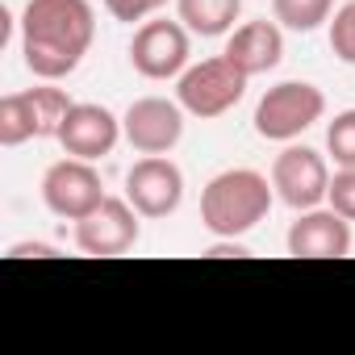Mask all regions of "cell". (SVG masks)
<instances>
[{"label":"cell","instance_id":"obj_15","mask_svg":"<svg viewBox=\"0 0 355 355\" xmlns=\"http://www.w3.org/2000/svg\"><path fill=\"white\" fill-rule=\"evenodd\" d=\"M30 138H42L34 101H30L26 92L0 96V146H21V142H30Z\"/></svg>","mask_w":355,"mask_h":355},{"label":"cell","instance_id":"obj_2","mask_svg":"<svg viewBox=\"0 0 355 355\" xmlns=\"http://www.w3.org/2000/svg\"><path fill=\"white\" fill-rule=\"evenodd\" d=\"M272 197L276 189L268 184V175L251 167H230L214 175L201 193V226L218 239H243L247 230H255L268 218Z\"/></svg>","mask_w":355,"mask_h":355},{"label":"cell","instance_id":"obj_9","mask_svg":"<svg viewBox=\"0 0 355 355\" xmlns=\"http://www.w3.org/2000/svg\"><path fill=\"white\" fill-rule=\"evenodd\" d=\"M121 134L138 155H167L184 138V105L167 96H142L125 109Z\"/></svg>","mask_w":355,"mask_h":355},{"label":"cell","instance_id":"obj_8","mask_svg":"<svg viewBox=\"0 0 355 355\" xmlns=\"http://www.w3.org/2000/svg\"><path fill=\"white\" fill-rule=\"evenodd\" d=\"M125 201L142 218H167L184 201V171L163 155H146L125 171Z\"/></svg>","mask_w":355,"mask_h":355},{"label":"cell","instance_id":"obj_5","mask_svg":"<svg viewBox=\"0 0 355 355\" xmlns=\"http://www.w3.org/2000/svg\"><path fill=\"white\" fill-rule=\"evenodd\" d=\"M42 201L55 218H67V222L88 218L105 201L101 171L92 167V159H76V155L51 163L46 175H42Z\"/></svg>","mask_w":355,"mask_h":355},{"label":"cell","instance_id":"obj_14","mask_svg":"<svg viewBox=\"0 0 355 355\" xmlns=\"http://www.w3.org/2000/svg\"><path fill=\"white\" fill-rule=\"evenodd\" d=\"M175 9H180V21L189 26V34L222 38L239 21L243 0H175Z\"/></svg>","mask_w":355,"mask_h":355},{"label":"cell","instance_id":"obj_23","mask_svg":"<svg viewBox=\"0 0 355 355\" xmlns=\"http://www.w3.org/2000/svg\"><path fill=\"white\" fill-rule=\"evenodd\" d=\"M226 255H247V247L239 239H222V243L209 247V259H226Z\"/></svg>","mask_w":355,"mask_h":355},{"label":"cell","instance_id":"obj_1","mask_svg":"<svg viewBox=\"0 0 355 355\" xmlns=\"http://www.w3.org/2000/svg\"><path fill=\"white\" fill-rule=\"evenodd\" d=\"M96 38L88 0H30L21 9V55L38 80L71 76Z\"/></svg>","mask_w":355,"mask_h":355},{"label":"cell","instance_id":"obj_21","mask_svg":"<svg viewBox=\"0 0 355 355\" xmlns=\"http://www.w3.org/2000/svg\"><path fill=\"white\" fill-rule=\"evenodd\" d=\"M163 5H167V0H105L109 17H113V21H125V26H134V21H142V17L159 13Z\"/></svg>","mask_w":355,"mask_h":355},{"label":"cell","instance_id":"obj_11","mask_svg":"<svg viewBox=\"0 0 355 355\" xmlns=\"http://www.w3.org/2000/svg\"><path fill=\"white\" fill-rule=\"evenodd\" d=\"M351 247V222L338 209H301L288 226V255L297 259H343Z\"/></svg>","mask_w":355,"mask_h":355},{"label":"cell","instance_id":"obj_3","mask_svg":"<svg viewBox=\"0 0 355 355\" xmlns=\"http://www.w3.org/2000/svg\"><path fill=\"white\" fill-rule=\"evenodd\" d=\"M326 113V96L318 84L305 80H284L276 88H268L255 105V134L268 142H293L297 134H305L313 121H322Z\"/></svg>","mask_w":355,"mask_h":355},{"label":"cell","instance_id":"obj_22","mask_svg":"<svg viewBox=\"0 0 355 355\" xmlns=\"http://www.w3.org/2000/svg\"><path fill=\"white\" fill-rule=\"evenodd\" d=\"M51 255H55L51 243H17V247H9V259H51Z\"/></svg>","mask_w":355,"mask_h":355},{"label":"cell","instance_id":"obj_18","mask_svg":"<svg viewBox=\"0 0 355 355\" xmlns=\"http://www.w3.org/2000/svg\"><path fill=\"white\" fill-rule=\"evenodd\" d=\"M326 150L338 167H355V109H343L326 125Z\"/></svg>","mask_w":355,"mask_h":355},{"label":"cell","instance_id":"obj_13","mask_svg":"<svg viewBox=\"0 0 355 355\" xmlns=\"http://www.w3.org/2000/svg\"><path fill=\"white\" fill-rule=\"evenodd\" d=\"M222 55H226L239 71L263 76V71H272V67L284 59V34H280L276 21H247V26H239V30L230 34V42H226Z\"/></svg>","mask_w":355,"mask_h":355},{"label":"cell","instance_id":"obj_4","mask_svg":"<svg viewBox=\"0 0 355 355\" xmlns=\"http://www.w3.org/2000/svg\"><path fill=\"white\" fill-rule=\"evenodd\" d=\"M247 80H251V76L239 71L226 55H218V59H201V63L184 67L180 84H175V101L184 105V113L209 121V117L230 113V109L243 101Z\"/></svg>","mask_w":355,"mask_h":355},{"label":"cell","instance_id":"obj_20","mask_svg":"<svg viewBox=\"0 0 355 355\" xmlns=\"http://www.w3.org/2000/svg\"><path fill=\"white\" fill-rule=\"evenodd\" d=\"M330 209H338L347 222H355V167H338L330 175V193H326Z\"/></svg>","mask_w":355,"mask_h":355},{"label":"cell","instance_id":"obj_10","mask_svg":"<svg viewBox=\"0 0 355 355\" xmlns=\"http://www.w3.org/2000/svg\"><path fill=\"white\" fill-rule=\"evenodd\" d=\"M138 209L125 197H105L88 218L76 222V247L84 255H125L138 243Z\"/></svg>","mask_w":355,"mask_h":355},{"label":"cell","instance_id":"obj_17","mask_svg":"<svg viewBox=\"0 0 355 355\" xmlns=\"http://www.w3.org/2000/svg\"><path fill=\"white\" fill-rule=\"evenodd\" d=\"M272 13L284 30L309 34L322 21H330V0H272Z\"/></svg>","mask_w":355,"mask_h":355},{"label":"cell","instance_id":"obj_6","mask_svg":"<svg viewBox=\"0 0 355 355\" xmlns=\"http://www.w3.org/2000/svg\"><path fill=\"white\" fill-rule=\"evenodd\" d=\"M272 189L288 209H318L330 193V167L313 146H284L272 163Z\"/></svg>","mask_w":355,"mask_h":355},{"label":"cell","instance_id":"obj_7","mask_svg":"<svg viewBox=\"0 0 355 355\" xmlns=\"http://www.w3.org/2000/svg\"><path fill=\"white\" fill-rule=\"evenodd\" d=\"M130 63L146 80H171L189 67V26L184 21H142L130 42Z\"/></svg>","mask_w":355,"mask_h":355},{"label":"cell","instance_id":"obj_19","mask_svg":"<svg viewBox=\"0 0 355 355\" xmlns=\"http://www.w3.org/2000/svg\"><path fill=\"white\" fill-rule=\"evenodd\" d=\"M330 51L343 63L355 67V0H347V5L334 13V21H330Z\"/></svg>","mask_w":355,"mask_h":355},{"label":"cell","instance_id":"obj_16","mask_svg":"<svg viewBox=\"0 0 355 355\" xmlns=\"http://www.w3.org/2000/svg\"><path fill=\"white\" fill-rule=\"evenodd\" d=\"M26 96L34 101V113H38V130H42V138H59L63 117L71 113L76 101H71L63 88H51V84H42V88H26Z\"/></svg>","mask_w":355,"mask_h":355},{"label":"cell","instance_id":"obj_12","mask_svg":"<svg viewBox=\"0 0 355 355\" xmlns=\"http://www.w3.org/2000/svg\"><path fill=\"white\" fill-rule=\"evenodd\" d=\"M117 138H121V121L105 105H71L59 130V146L76 159H101L117 146Z\"/></svg>","mask_w":355,"mask_h":355}]
</instances>
